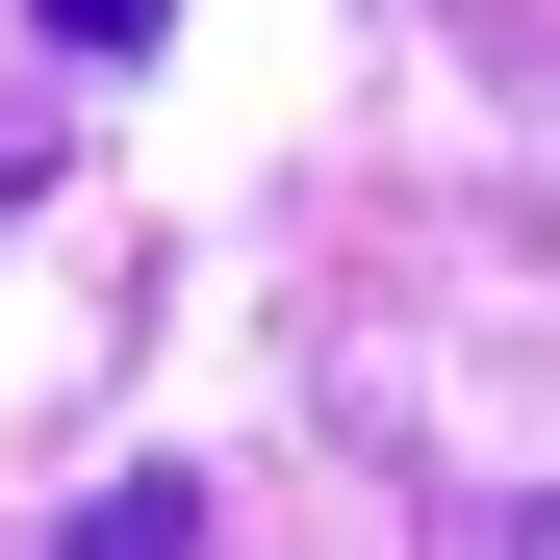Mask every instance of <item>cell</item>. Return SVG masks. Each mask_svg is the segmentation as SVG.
<instances>
[{
    "instance_id": "obj_1",
    "label": "cell",
    "mask_w": 560,
    "mask_h": 560,
    "mask_svg": "<svg viewBox=\"0 0 560 560\" xmlns=\"http://www.w3.org/2000/svg\"><path fill=\"white\" fill-rule=\"evenodd\" d=\"M51 560H205V485H103V510H77Z\"/></svg>"
},
{
    "instance_id": "obj_2",
    "label": "cell",
    "mask_w": 560,
    "mask_h": 560,
    "mask_svg": "<svg viewBox=\"0 0 560 560\" xmlns=\"http://www.w3.org/2000/svg\"><path fill=\"white\" fill-rule=\"evenodd\" d=\"M51 26H77V51H153V26H178V0H51Z\"/></svg>"
}]
</instances>
